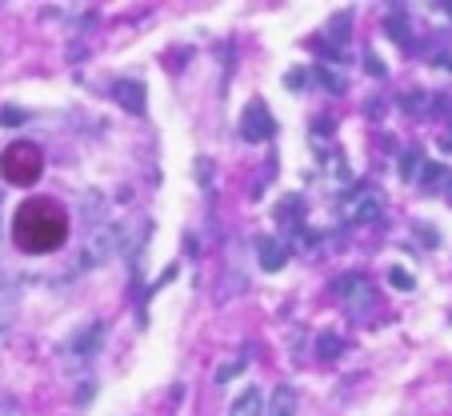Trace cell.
<instances>
[{"instance_id":"52a82bcc","label":"cell","mask_w":452,"mask_h":416,"mask_svg":"<svg viewBox=\"0 0 452 416\" xmlns=\"http://www.w3.org/2000/svg\"><path fill=\"white\" fill-rule=\"evenodd\" d=\"M257 260H260V269L264 272H281L284 260H288V248H284L276 236H260L257 240Z\"/></svg>"},{"instance_id":"4fadbf2b","label":"cell","mask_w":452,"mask_h":416,"mask_svg":"<svg viewBox=\"0 0 452 416\" xmlns=\"http://www.w3.org/2000/svg\"><path fill=\"white\" fill-rule=\"evenodd\" d=\"M389 284H392V288H401V293H413V288H416V281L408 276V269H401V264H392V269H389Z\"/></svg>"},{"instance_id":"3957f363","label":"cell","mask_w":452,"mask_h":416,"mask_svg":"<svg viewBox=\"0 0 452 416\" xmlns=\"http://www.w3.org/2000/svg\"><path fill=\"white\" fill-rule=\"evenodd\" d=\"M272 133H276V124H272L269 109H264L260 100H252L245 109V121H240V136H245V140H269Z\"/></svg>"},{"instance_id":"5bb4252c","label":"cell","mask_w":452,"mask_h":416,"mask_svg":"<svg viewBox=\"0 0 452 416\" xmlns=\"http://www.w3.org/2000/svg\"><path fill=\"white\" fill-rule=\"evenodd\" d=\"M193 169L200 172V188H204V192L212 196V160H208V157H196Z\"/></svg>"},{"instance_id":"ba28073f","label":"cell","mask_w":452,"mask_h":416,"mask_svg":"<svg viewBox=\"0 0 452 416\" xmlns=\"http://www.w3.org/2000/svg\"><path fill=\"white\" fill-rule=\"evenodd\" d=\"M264 392L260 389H245L240 396L233 400V408H228V416H264Z\"/></svg>"},{"instance_id":"7a4b0ae2","label":"cell","mask_w":452,"mask_h":416,"mask_svg":"<svg viewBox=\"0 0 452 416\" xmlns=\"http://www.w3.org/2000/svg\"><path fill=\"white\" fill-rule=\"evenodd\" d=\"M332 293L344 296V305H348V312L356 317V308H365L368 300H372V284L360 276V272H344L341 281H332Z\"/></svg>"},{"instance_id":"cb8c5ba5","label":"cell","mask_w":452,"mask_h":416,"mask_svg":"<svg viewBox=\"0 0 452 416\" xmlns=\"http://www.w3.org/2000/svg\"><path fill=\"white\" fill-rule=\"evenodd\" d=\"M440 8H444V13H448V16H452V4H440Z\"/></svg>"},{"instance_id":"ffe728a7","label":"cell","mask_w":452,"mask_h":416,"mask_svg":"<svg viewBox=\"0 0 452 416\" xmlns=\"http://www.w3.org/2000/svg\"><path fill=\"white\" fill-rule=\"evenodd\" d=\"M440 176H444V169H440V164H428L424 169V176H420V184H424V188H436V181Z\"/></svg>"},{"instance_id":"277c9868","label":"cell","mask_w":452,"mask_h":416,"mask_svg":"<svg viewBox=\"0 0 452 416\" xmlns=\"http://www.w3.org/2000/svg\"><path fill=\"white\" fill-rule=\"evenodd\" d=\"M112 97H116L121 109L133 112V116H145L148 112V97H145V85H140V80H128V76L116 80V85H112Z\"/></svg>"},{"instance_id":"e0dca14e","label":"cell","mask_w":452,"mask_h":416,"mask_svg":"<svg viewBox=\"0 0 452 416\" xmlns=\"http://www.w3.org/2000/svg\"><path fill=\"white\" fill-rule=\"evenodd\" d=\"M424 104H428L424 92H404V97H401V109H404V112H420Z\"/></svg>"},{"instance_id":"30bf717a","label":"cell","mask_w":452,"mask_h":416,"mask_svg":"<svg viewBox=\"0 0 452 416\" xmlns=\"http://www.w3.org/2000/svg\"><path fill=\"white\" fill-rule=\"evenodd\" d=\"M348 28H353V16H348V13H336L329 20L324 37H329V52H332V56H341L336 49H341V44H348Z\"/></svg>"},{"instance_id":"9a60e30c","label":"cell","mask_w":452,"mask_h":416,"mask_svg":"<svg viewBox=\"0 0 452 416\" xmlns=\"http://www.w3.org/2000/svg\"><path fill=\"white\" fill-rule=\"evenodd\" d=\"M240 372H245V365H240V360H228V365L216 368V384H228V380H236Z\"/></svg>"},{"instance_id":"8992f818","label":"cell","mask_w":452,"mask_h":416,"mask_svg":"<svg viewBox=\"0 0 452 416\" xmlns=\"http://www.w3.org/2000/svg\"><path fill=\"white\" fill-rule=\"evenodd\" d=\"M100 344H104V324H100V320H92V324H85V329H80L73 341H68V356H76V360H88V356L100 348Z\"/></svg>"},{"instance_id":"6da1fadb","label":"cell","mask_w":452,"mask_h":416,"mask_svg":"<svg viewBox=\"0 0 452 416\" xmlns=\"http://www.w3.org/2000/svg\"><path fill=\"white\" fill-rule=\"evenodd\" d=\"M121 236H124L121 224H104L100 233H92L88 236V245H85V252H80V269H97V264H104V260L124 245Z\"/></svg>"},{"instance_id":"ac0fdd59","label":"cell","mask_w":452,"mask_h":416,"mask_svg":"<svg viewBox=\"0 0 452 416\" xmlns=\"http://www.w3.org/2000/svg\"><path fill=\"white\" fill-rule=\"evenodd\" d=\"M305 76H308V68H288V73H284L288 92H300V88H305Z\"/></svg>"},{"instance_id":"44dd1931","label":"cell","mask_w":452,"mask_h":416,"mask_svg":"<svg viewBox=\"0 0 452 416\" xmlns=\"http://www.w3.org/2000/svg\"><path fill=\"white\" fill-rule=\"evenodd\" d=\"M28 116L20 109H0V124H25Z\"/></svg>"},{"instance_id":"9c48e42d","label":"cell","mask_w":452,"mask_h":416,"mask_svg":"<svg viewBox=\"0 0 452 416\" xmlns=\"http://www.w3.org/2000/svg\"><path fill=\"white\" fill-rule=\"evenodd\" d=\"M264 416H296V392H293V384H276L272 400L264 404Z\"/></svg>"},{"instance_id":"7402d4cb","label":"cell","mask_w":452,"mask_h":416,"mask_svg":"<svg viewBox=\"0 0 452 416\" xmlns=\"http://www.w3.org/2000/svg\"><path fill=\"white\" fill-rule=\"evenodd\" d=\"M365 68H368L372 76H384V64H380L377 56H365Z\"/></svg>"},{"instance_id":"7c38bea8","label":"cell","mask_w":452,"mask_h":416,"mask_svg":"<svg viewBox=\"0 0 452 416\" xmlns=\"http://www.w3.org/2000/svg\"><path fill=\"white\" fill-rule=\"evenodd\" d=\"M341 348H344V344H341L336 332H320V341H317V353L320 356H329V360H332V356H341Z\"/></svg>"},{"instance_id":"5b68a950","label":"cell","mask_w":452,"mask_h":416,"mask_svg":"<svg viewBox=\"0 0 452 416\" xmlns=\"http://www.w3.org/2000/svg\"><path fill=\"white\" fill-rule=\"evenodd\" d=\"M380 216H384V196L372 192V188H365V192L348 204V221H356V224H372V221H380Z\"/></svg>"},{"instance_id":"d4e9b609","label":"cell","mask_w":452,"mask_h":416,"mask_svg":"<svg viewBox=\"0 0 452 416\" xmlns=\"http://www.w3.org/2000/svg\"><path fill=\"white\" fill-rule=\"evenodd\" d=\"M448 200H452V181H448Z\"/></svg>"},{"instance_id":"603a6c76","label":"cell","mask_w":452,"mask_h":416,"mask_svg":"<svg viewBox=\"0 0 452 416\" xmlns=\"http://www.w3.org/2000/svg\"><path fill=\"white\" fill-rule=\"evenodd\" d=\"M436 64H440V68H452V56L444 52V56H436Z\"/></svg>"},{"instance_id":"d6986e66","label":"cell","mask_w":452,"mask_h":416,"mask_svg":"<svg viewBox=\"0 0 452 416\" xmlns=\"http://www.w3.org/2000/svg\"><path fill=\"white\" fill-rule=\"evenodd\" d=\"M320 85L329 88V92H344V80H341V73H332V68H320Z\"/></svg>"},{"instance_id":"2e32d148","label":"cell","mask_w":452,"mask_h":416,"mask_svg":"<svg viewBox=\"0 0 452 416\" xmlns=\"http://www.w3.org/2000/svg\"><path fill=\"white\" fill-rule=\"evenodd\" d=\"M416 164H420V152H416V148H404V152H401V176H408V181H413Z\"/></svg>"},{"instance_id":"8fae6325","label":"cell","mask_w":452,"mask_h":416,"mask_svg":"<svg viewBox=\"0 0 452 416\" xmlns=\"http://www.w3.org/2000/svg\"><path fill=\"white\" fill-rule=\"evenodd\" d=\"M384 32H389L396 44H413V37H408V16H404V8H389V16H384Z\"/></svg>"}]
</instances>
